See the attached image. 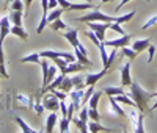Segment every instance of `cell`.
<instances>
[{"instance_id":"1","label":"cell","mask_w":157,"mask_h":133,"mask_svg":"<svg viewBox=\"0 0 157 133\" xmlns=\"http://www.w3.org/2000/svg\"><path fill=\"white\" fill-rule=\"evenodd\" d=\"M127 96L135 102V106H137L140 111H143V113L148 110L149 100L154 99V94H152V92L145 91L137 82H132V83H130V92H129Z\"/></svg>"},{"instance_id":"2","label":"cell","mask_w":157,"mask_h":133,"mask_svg":"<svg viewBox=\"0 0 157 133\" xmlns=\"http://www.w3.org/2000/svg\"><path fill=\"white\" fill-rule=\"evenodd\" d=\"M77 22H115L116 20V16H109V14H104V13L98 8H93L90 13L83 16H78L75 17Z\"/></svg>"},{"instance_id":"3","label":"cell","mask_w":157,"mask_h":133,"mask_svg":"<svg viewBox=\"0 0 157 133\" xmlns=\"http://www.w3.org/2000/svg\"><path fill=\"white\" fill-rule=\"evenodd\" d=\"M63 36L68 39V42H69L75 50H78L80 53H83V55H88V50L85 49V46L78 41V38H77V36H78V31H77L75 28H68L66 31L63 33Z\"/></svg>"},{"instance_id":"4","label":"cell","mask_w":157,"mask_h":133,"mask_svg":"<svg viewBox=\"0 0 157 133\" xmlns=\"http://www.w3.org/2000/svg\"><path fill=\"white\" fill-rule=\"evenodd\" d=\"M126 116L130 119V122L134 125V128H132L134 133H143L145 131V127H143V111H140V110L137 111L135 106H134V110L127 111Z\"/></svg>"},{"instance_id":"5","label":"cell","mask_w":157,"mask_h":133,"mask_svg":"<svg viewBox=\"0 0 157 133\" xmlns=\"http://www.w3.org/2000/svg\"><path fill=\"white\" fill-rule=\"evenodd\" d=\"M41 102H43V106L46 111H58L60 110V99L52 91L46 92Z\"/></svg>"},{"instance_id":"6","label":"cell","mask_w":157,"mask_h":133,"mask_svg":"<svg viewBox=\"0 0 157 133\" xmlns=\"http://www.w3.org/2000/svg\"><path fill=\"white\" fill-rule=\"evenodd\" d=\"M88 28L93 30L96 36L99 38V41H105V30H109V22H86Z\"/></svg>"},{"instance_id":"7","label":"cell","mask_w":157,"mask_h":133,"mask_svg":"<svg viewBox=\"0 0 157 133\" xmlns=\"http://www.w3.org/2000/svg\"><path fill=\"white\" fill-rule=\"evenodd\" d=\"M130 35H123V38H116V39H110V41H104V46L105 47H115V49H121V47H124V46H127L129 42H130Z\"/></svg>"},{"instance_id":"8","label":"cell","mask_w":157,"mask_h":133,"mask_svg":"<svg viewBox=\"0 0 157 133\" xmlns=\"http://www.w3.org/2000/svg\"><path fill=\"white\" fill-rule=\"evenodd\" d=\"M10 28H11V22L8 14L0 17V44H3V41L6 39V36L10 35Z\"/></svg>"},{"instance_id":"9","label":"cell","mask_w":157,"mask_h":133,"mask_svg":"<svg viewBox=\"0 0 157 133\" xmlns=\"http://www.w3.org/2000/svg\"><path fill=\"white\" fill-rule=\"evenodd\" d=\"M107 72H109V69L104 68L102 71H99V72H96V74H88V75L85 77V86H94L104 75H107Z\"/></svg>"},{"instance_id":"10","label":"cell","mask_w":157,"mask_h":133,"mask_svg":"<svg viewBox=\"0 0 157 133\" xmlns=\"http://www.w3.org/2000/svg\"><path fill=\"white\" fill-rule=\"evenodd\" d=\"M83 92H85V89H77V88H72L68 94H69V97H71V102L75 105V111L80 108V105H82V97H83Z\"/></svg>"},{"instance_id":"11","label":"cell","mask_w":157,"mask_h":133,"mask_svg":"<svg viewBox=\"0 0 157 133\" xmlns=\"http://www.w3.org/2000/svg\"><path fill=\"white\" fill-rule=\"evenodd\" d=\"M41 5H43V16H41V22H39L36 33H43L44 28L47 27V14H49V5H47V0H41Z\"/></svg>"},{"instance_id":"12","label":"cell","mask_w":157,"mask_h":133,"mask_svg":"<svg viewBox=\"0 0 157 133\" xmlns=\"http://www.w3.org/2000/svg\"><path fill=\"white\" fill-rule=\"evenodd\" d=\"M85 68H86V66H83L82 63H78L77 60H75V61H69V63H68V66H66V69H64L61 74H63V75L75 74V72H80V71H83Z\"/></svg>"},{"instance_id":"13","label":"cell","mask_w":157,"mask_h":133,"mask_svg":"<svg viewBox=\"0 0 157 133\" xmlns=\"http://www.w3.org/2000/svg\"><path fill=\"white\" fill-rule=\"evenodd\" d=\"M132 80H130V63H126L121 66V85L123 86H130Z\"/></svg>"},{"instance_id":"14","label":"cell","mask_w":157,"mask_h":133,"mask_svg":"<svg viewBox=\"0 0 157 133\" xmlns=\"http://www.w3.org/2000/svg\"><path fill=\"white\" fill-rule=\"evenodd\" d=\"M151 44V38H146V39H137V41L132 42V49L137 52V53H141L148 49V46Z\"/></svg>"},{"instance_id":"15","label":"cell","mask_w":157,"mask_h":133,"mask_svg":"<svg viewBox=\"0 0 157 133\" xmlns=\"http://www.w3.org/2000/svg\"><path fill=\"white\" fill-rule=\"evenodd\" d=\"M10 33L17 36L21 41H27V39H29V33L22 28V25H13L11 28H10Z\"/></svg>"},{"instance_id":"16","label":"cell","mask_w":157,"mask_h":133,"mask_svg":"<svg viewBox=\"0 0 157 133\" xmlns=\"http://www.w3.org/2000/svg\"><path fill=\"white\" fill-rule=\"evenodd\" d=\"M55 125H57V111H50V114L46 119V128H44V131L52 133L54 128H55Z\"/></svg>"},{"instance_id":"17","label":"cell","mask_w":157,"mask_h":133,"mask_svg":"<svg viewBox=\"0 0 157 133\" xmlns=\"http://www.w3.org/2000/svg\"><path fill=\"white\" fill-rule=\"evenodd\" d=\"M109 103H110V110H112L115 114H118L120 117H126V113H124V110L121 108L120 105H118V102L115 100V97H113V96H109Z\"/></svg>"},{"instance_id":"18","label":"cell","mask_w":157,"mask_h":133,"mask_svg":"<svg viewBox=\"0 0 157 133\" xmlns=\"http://www.w3.org/2000/svg\"><path fill=\"white\" fill-rule=\"evenodd\" d=\"M10 22H13V25H22V19H24V11H10L8 13Z\"/></svg>"},{"instance_id":"19","label":"cell","mask_w":157,"mask_h":133,"mask_svg":"<svg viewBox=\"0 0 157 133\" xmlns=\"http://www.w3.org/2000/svg\"><path fill=\"white\" fill-rule=\"evenodd\" d=\"M47 25L50 27V30H54V31H63V30H68V28H69V27L64 24L60 17L55 19V20H52V22H49Z\"/></svg>"},{"instance_id":"20","label":"cell","mask_w":157,"mask_h":133,"mask_svg":"<svg viewBox=\"0 0 157 133\" xmlns=\"http://www.w3.org/2000/svg\"><path fill=\"white\" fill-rule=\"evenodd\" d=\"M88 131L91 133H98V131H113L112 128H107V127H104L99 124V121H91L88 122Z\"/></svg>"},{"instance_id":"21","label":"cell","mask_w":157,"mask_h":133,"mask_svg":"<svg viewBox=\"0 0 157 133\" xmlns=\"http://www.w3.org/2000/svg\"><path fill=\"white\" fill-rule=\"evenodd\" d=\"M16 124L19 125V128L24 131V133H38V130H35V128H32L27 122L24 121V119L21 117V116H16Z\"/></svg>"},{"instance_id":"22","label":"cell","mask_w":157,"mask_h":133,"mask_svg":"<svg viewBox=\"0 0 157 133\" xmlns=\"http://www.w3.org/2000/svg\"><path fill=\"white\" fill-rule=\"evenodd\" d=\"M101 96H102V91H94L93 94H91L90 100H88V108H98Z\"/></svg>"},{"instance_id":"23","label":"cell","mask_w":157,"mask_h":133,"mask_svg":"<svg viewBox=\"0 0 157 133\" xmlns=\"http://www.w3.org/2000/svg\"><path fill=\"white\" fill-rule=\"evenodd\" d=\"M71 82H72V88L77 89H85V78L82 75H71Z\"/></svg>"},{"instance_id":"24","label":"cell","mask_w":157,"mask_h":133,"mask_svg":"<svg viewBox=\"0 0 157 133\" xmlns=\"http://www.w3.org/2000/svg\"><path fill=\"white\" fill-rule=\"evenodd\" d=\"M39 61H41V57H39L38 52H33V53H30V55L21 58V63H35V64H39Z\"/></svg>"},{"instance_id":"25","label":"cell","mask_w":157,"mask_h":133,"mask_svg":"<svg viewBox=\"0 0 157 133\" xmlns=\"http://www.w3.org/2000/svg\"><path fill=\"white\" fill-rule=\"evenodd\" d=\"M58 89H61V91H64V92H69V91L72 89V82H71V75H64V78H63V82L60 83Z\"/></svg>"},{"instance_id":"26","label":"cell","mask_w":157,"mask_h":133,"mask_svg":"<svg viewBox=\"0 0 157 133\" xmlns=\"http://www.w3.org/2000/svg\"><path fill=\"white\" fill-rule=\"evenodd\" d=\"M63 13H64L63 8H54V9H50V13L47 14V24L52 22V20H55V19H58V17H61Z\"/></svg>"},{"instance_id":"27","label":"cell","mask_w":157,"mask_h":133,"mask_svg":"<svg viewBox=\"0 0 157 133\" xmlns=\"http://www.w3.org/2000/svg\"><path fill=\"white\" fill-rule=\"evenodd\" d=\"M0 72H2V78H8V72L5 68V57H3V44H0Z\"/></svg>"},{"instance_id":"28","label":"cell","mask_w":157,"mask_h":133,"mask_svg":"<svg viewBox=\"0 0 157 133\" xmlns=\"http://www.w3.org/2000/svg\"><path fill=\"white\" fill-rule=\"evenodd\" d=\"M135 16V11L132 9V11H129V13H126V14H123V16H116V20L115 22H118V24H126V22H129V20H132V17Z\"/></svg>"},{"instance_id":"29","label":"cell","mask_w":157,"mask_h":133,"mask_svg":"<svg viewBox=\"0 0 157 133\" xmlns=\"http://www.w3.org/2000/svg\"><path fill=\"white\" fill-rule=\"evenodd\" d=\"M104 92L107 96H118V94H126L123 88H115V86H105L104 88Z\"/></svg>"},{"instance_id":"30","label":"cell","mask_w":157,"mask_h":133,"mask_svg":"<svg viewBox=\"0 0 157 133\" xmlns=\"http://www.w3.org/2000/svg\"><path fill=\"white\" fill-rule=\"evenodd\" d=\"M71 122L77 125L78 131H82V133H86V131H88V124H86V122H82V121H80V119H78V117L72 116V119H71Z\"/></svg>"},{"instance_id":"31","label":"cell","mask_w":157,"mask_h":133,"mask_svg":"<svg viewBox=\"0 0 157 133\" xmlns=\"http://www.w3.org/2000/svg\"><path fill=\"white\" fill-rule=\"evenodd\" d=\"M75 50V49H74ZM75 60L78 61V63H82L83 66H91L93 63H91V60L88 58V55H83V53H80L78 50H75Z\"/></svg>"},{"instance_id":"32","label":"cell","mask_w":157,"mask_h":133,"mask_svg":"<svg viewBox=\"0 0 157 133\" xmlns=\"http://www.w3.org/2000/svg\"><path fill=\"white\" fill-rule=\"evenodd\" d=\"M121 52H123V55H124V57H127V58H129V61H132V60L138 55V53H137L132 47H127V46L121 47Z\"/></svg>"},{"instance_id":"33","label":"cell","mask_w":157,"mask_h":133,"mask_svg":"<svg viewBox=\"0 0 157 133\" xmlns=\"http://www.w3.org/2000/svg\"><path fill=\"white\" fill-rule=\"evenodd\" d=\"M69 124H71V121L66 117V116H61V119H60V131L61 133H68L69 131Z\"/></svg>"},{"instance_id":"34","label":"cell","mask_w":157,"mask_h":133,"mask_svg":"<svg viewBox=\"0 0 157 133\" xmlns=\"http://www.w3.org/2000/svg\"><path fill=\"white\" fill-rule=\"evenodd\" d=\"M17 100L21 102V103H24L27 108H32V105H33V102H32V97L30 96H24V94H17Z\"/></svg>"},{"instance_id":"35","label":"cell","mask_w":157,"mask_h":133,"mask_svg":"<svg viewBox=\"0 0 157 133\" xmlns=\"http://www.w3.org/2000/svg\"><path fill=\"white\" fill-rule=\"evenodd\" d=\"M32 106H33V110H35V111H36L38 114H43V113L46 111V110H44V106H43V102L39 100L38 97H36V99L33 100V105H32Z\"/></svg>"},{"instance_id":"36","label":"cell","mask_w":157,"mask_h":133,"mask_svg":"<svg viewBox=\"0 0 157 133\" xmlns=\"http://www.w3.org/2000/svg\"><path fill=\"white\" fill-rule=\"evenodd\" d=\"M88 89L83 92V97H82V105H86L88 103V100H90V97H91V94L94 92V86H86Z\"/></svg>"},{"instance_id":"37","label":"cell","mask_w":157,"mask_h":133,"mask_svg":"<svg viewBox=\"0 0 157 133\" xmlns=\"http://www.w3.org/2000/svg\"><path fill=\"white\" fill-rule=\"evenodd\" d=\"M155 24H157V13H155L154 16H151V17L145 22V25L141 27V30H148V28H151V27H152V25H155Z\"/></svg>"},{"instance_id":"38","label":"cell","mask_w":157,"mask_h":133,"mask_svg":"<svg viewBox=\"0 0 157 133\" xmlns=\"http://www.w3.org/2000/svg\"><path fill=\"white\" fill-rule=\"evenodd\" d=\"M88 117L91 121H101V114H99L98 108H88Z\"/></svg>"},{"instance_id":"39","label":"cell","mask_w":157,"mask_h":133,"mask_svg":"<svg viewBox=\"0 0 157 133\" xmlns=\"http://www.w3.org/2000/svg\"><path fill=\"white\" fill-rule=\"evenodd\" d=\"M10 5L13 11H24V0H13Z\"/></svg>"},{"instance_id":"40","label":"cell","mask_w":157,"mask_h":133,"mask_svg":"<svg viewBox=\"0 0 157 133\" xmlns=\"http://www.w3.org/2000/svg\"><path fill=\"white\" fill-rule=\"evenodd\" d=\"M109 28H110V30H115L116 33H120L121 36H123V35H126V31L121 28V27H120V24H118V22H109Z\"/></svg>"},{"instance_id":"41","label":"cell","mask_w":157,"mask_h":133,"mask_svg":"<svg viewBox=\"0 0 157 133\" xmlns=\"http://www.w3.org/2000/svg\"><path fill=\"white\" fill-rule=\"evenodd\" d=\"M146 52H148V63H152V60H154V53H155V46L151 42V44L148 46Z\"/></svg>"},{"instance_id":"42","label":"cell","mask_w":157,"mask_h":133,"mask_svg":"<svg viewBox=\"0 0 157 133\" xmlns=\"http://www.w3.org/2000/svg\"><path fill=\"white\" fill-rule=\"evenodd\" d=\"M52 92L60 99V100H66V97H68V92H64V91H61V89H58V88H55V89H52Z\"/></svg>"},{"instance_id":"43","label":"cell","mask_w":157,"mask_h":133,"mask_svg":"<svg viewBox=\"0 0 157 133\" xmlns=\"http://www.w3.org/2000/svg\"><path fill=\"white\" fill-rule=\"evenodd\" d=\"M60 111H61V116H68V105L64 100H60Z\"/></svg>"},{"instance_id":"44","label":"cell","mask_w":157,"mask_h":133,"mask_svg":"<svg viewBox=\"0 0 157 133\" xmlns=\"http://www.w3.org/2000/svg\"><path fill=\"white\" fill-rule=\"evenodd\" d=\"M24 2H25V13H24V16L27 17V14H29V9H30V5H32L33 0H24Z\"/></svg>"},{"instance_id":"45","label":"cell","mask_w":157,"mask_h":133,"mask_svg":"<svg viewBox=\"0 0 157 133\" xmlns=\"http://www.w3.org/2000/svg\"><path fill=\"white\" fill-rule=\"evenodd\" d=\"M47 5H49V9H54L58 6V2L57 0H47Z\"/></svg>"},{"instance_id":"46","label":"cell","mask_w":157,"mask_h":133,"mask_svg":"<svg viewBox=\"0 0 157 133\" xmlns=\"http://www.w3.org/2000/svg\"><path fill=\"white\" fill-rule=\"evenodd\" d=\"M129 2H130V0H121V2H120V5H118V6H116V9H115V11L118 13V11H120V9H121V6H124V5H126V3H129Z\"/></svg>"},{"instance_id":"47","label":"cell","mask_w":157,"mask_h":133,"mask_svg":"<svg viewBox=\"0 0 157 133\" xmlns=\"http://www.w3.org/2000/svg\"><path fill=\"white\" fill-rule=\"evenodd\" d=\"M154 99H155V100H154V105L149 108V113H154V111L157 110V97H154Z\"/></svg>"},{"instance_id":"48","label":"cell","mask_w":157,"mask_h":133,"mask_svg":"<svg viewBox=\"0 0 157 133\" xmlns=\"http://www.w3.org/2000/svg\"><path fill=\"white\" fill-rule=\"evenodd\" d=\"M110 2H113V0H101V3H110Z\"/></svg>"},{"instance_id":"49","label":"cell","mask_w":157,"mask_h":133,"mask_svg":"<svg viewBox=\"0 0 157 133\" xmlns=\"http://www.w3.org/2000/svg\"><path fill=\"white\" fill-rule=\"evenodd\" d=\"M11 2H13V0H5V8H6V6H8Z\"/></svg>"},{"instance_id":"50","label":"cell","mask_w":157,"mask_h":133,"mask_svg":"<svg viewBox=\"0 0 157 133\" xmlns=\"http://www.w3.org/2000/svg\"><path fill=\"white\" fill-rule=\"evenodd\" d=\"M152 94H154V97H157V91H154V92H152Z\"/></svg>"},{"instance_id":"51","label":"cell","mask_w":157,"mask_h":133,"mask_svg":"<svg viewBox=\"0 0 157 133\" xmlns=\"http://www.w3.org/2000/svg\"><path fill=\"white\" fill-rule=\"evenodd\" d=\"M80 2H90V0H80Z\"/></svg>"},{"instance_id":"52","label":"cell","mask_w":157,"mask_h":133,"mask_svg":"<svg viewBox=\"0 0 157 133\" xmlns=\"http://www.w3.org/2000/svg\"><path fill=\"white\" fill-rule=\"evenodd\" d=\"M0 77H2V72H0Z\"/></svg>"},{"instance_id":"53","label":"cell","mask_w":157,"mask_h":133,"mask_svg":"<svg viewBox=\"0 0 157 133\" xmlns=\"http://www.w3.org/2000/svg\"><path fill=\"white\" fill-rule=\"evenodd\" d=\"M148 2H151V0H148Z\"/></svg>"}]
</instances>
